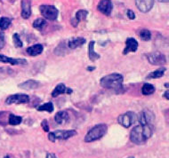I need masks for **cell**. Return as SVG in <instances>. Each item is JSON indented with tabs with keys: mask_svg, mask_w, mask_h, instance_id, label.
Segmentation results:
<instances>
[{
	"mask_svg": "<svg viewBox=\"0 0 169 158\" xmlns=\"http://www.w3.org/2000/svg\"><path fill=\"white\" fill-rule=\"evenodd\" d=\"M153 132V127L150 125H138L130 132V139L135 144H143L149 139Z\"/></svg>",
	"mask_w": 169,
	"mask_h": 158,
	"instance_id": "obj_1",
	"label": "cell"
},
{
	"mask_svg": "<svg viewBox=\"0 0 169 158\" xmlns=\"http://www.w3.org/2000/svg\"><path fill=\"white\" fill-rule=\"evenodd\" d=\"M123 77L120 74L114 73L108 75L101 79V86L106 89H112L116 92H120L123 90Z\"/></svg>",
	"mask_w": 169,
	"mask_h": 158,
	"instance_id": "obj_2",
	"label": "cell"
},
{
	"mask_svg": "<svg viewBox=\"0 0 169 158\" xmlns=\"http://www.w3.org/2000/svg\"><path fill=\"white\" fill-rule=\"evenodd\" d=\"M107 130H108V127L104 124L95 125V127H93L86 135L85 141L86 142H93L97 139H100L106 134Z\"/></svg>",
	"mask_w": 169,
	"mask_h": 158,
	"instance_id": "obj_3",
	"label": "cell"
},
{
	"mask_svg": "<svg viewBox=\"0 0 169 158\" xmlns=\"http://www.w3.org/2000/svg\"><path fill=\"white\" fill-rule=\"evenodd\" d=\"M39 11H40L42 16H44L46 19L49 20H56L58 13H59L57 8L54 6H46V5L41 6L39 7Z\"/></svg>",
	"mask_w": 169,
	"mask_h": 158,
	"instance_id": "obj_4",
	"label": "cell"
},
{
	"mask_svg": "<svg viewBox=\"0 0 169 158\" xmlns=\"http://www.w3.org/2000/svg\"><path fill=\"white\" fill-rule=\"evenodd\" d=\"M137 120V116L134 112H127L123 115H120L118 118V122L122 126L129 128L133 124H135Z\"/></svg>",
	"mask_w": 169,
	"mask_h": 158,
	"instance_id": "obj_5",
	"label": "cell"
},
{
	"mask_svg": "<svg viewBox=\"0 0 169 158\" xmlns=\"http://www.w3.org/2000/svg\"><path fill=\"white\" fill-rule=\"evenodd\" d=\"M29 101V97L26 94H14L10 95L6 99V103L7 105L11 104H23L28 103Z\"/></svg>",
	"mask_w": 169,
	"mask_h": 158,
	"instance_id": "obj_6",
	"label": "cell"
},
{
	"mask_svg": "<svg viewBox=\"0 0 169 158\" xmlns=\"http://www.w3.org/2000/svg\"><path fill=\"white\" fill-rule=\"evenodd\" d=\"M147 59L149 60V62L152 65H158V66H162L166 63L167 59L165 55L161 53L156 52V53H149L147 55Z\"/></svg>",
	"mask_w": 169,
	"mask_h": 158,
	"instance_id": "obj_7",
	"label": "cell"
},
{
	"mask_svg": "<svg viewBox=\"0 0 169 158\" xmlns=\"http://www.w3.org/2000/svg\"><path fill=\"white\" fill-rule=\"evenodd\" d=\"M113 8V4L110 0H101L97 6V9L101 12V13L109 16L112 12Z\"/></svg>",
	"mask_w": 169,
	"mask_h": 158,
	"instance_id": "obj_8",
	"label": "cell"
},
{
	"mask_svg": "<svg viewBox=\"0 0 169 158\" xmlns=\"http://www.w3.org/2000/svg\"><path fill=\"white\" fill-rule=\"evenodd\" d=\"M154 120V115L149 110H143L138 116V121L141 125H150Z\"/></svg>",
	"mask_w": 169,
	"mask_h": 158,
	"instance_id": "obj_9",
	"label": "cell"
},
{
	"mask_svg": "<svg viewBox=\"0 0 169 158\" xmlns=\"http://www.w3.org/2000/svg\"><path fill=\"white\" fill-rule=\"evenodd\" d=\"M135 5L142 13H148L153 7L154 0H135Z\"/></svg>",
	"mask_w": 169,
	"mask_h": 158,
	"instance_id": "obj_10",
	"label": "cell"
},
{
	"mask_svg": "<svg viewBox=\"0 0 169 158\" xmlns=\"http://www.w3.org/2000/svg\"><path fill=\"white\" fill-rule=\"evenodd\" d=\"M0 62L9 63L11 65H26L27 60L25 59H16V58H10L5 56L3 54H0Z\"/></svg>",
	"mask_w": 169,
	"mask_h": 158,
	"instance_id": "obj_11",
	"label": "cell"
},
{
	"mask_svg": "<svg viewBox=\"0 0 169 158\" xmlns=\"http://www.w3.org/2000/svg\"><path fill=\"white\" fill-rule=\"evenodd\" d=\"M138 48V42L133 38V37H129L126 41V47L123 51V54H127L128 53H135L137 51Z\"/></svg>",
	"mask_w": 169,
	"mask_h": 158,
	"instance_id": "obj_12",
	"label": "cell"
},
{
	"mask_svg": "<svg viewBox=\"0 0 169 158\" xmlns=\"http://www.w3.org/2000/svg\"><path fill=\"white\" fill-rule=\"evenodd\" d=\"M31 15V0H21V17L29 19Z\"/></svg>",
	"mask_w": 169,
	"mask_h": 158,
	"instance_id": "obj_13",
	"label": "cell"
},
{
	"mask_svg": "<svg viewBox=\"0 0 169 158\" xmlns=\"http://www.w3.org/2000/svg\"><path fill=\"white\" fill-rule=\"evenodd\" d=\"M56 139H67L77 135V132L74 130L69 131H55L53 132Z\"/></svg>",
	"mask_w": 169,
	"mask_h": 158,
	"instance_id": "obj_14",
	"label": "cell"
},
{
	"mask_svg": "<svg viewBox=\"0 0 169 158\" xmlns=\"http://www.w3.org/2000/svg\"><path fill=\"white\" fill-rule=\"evenodd\" d=\"M63 93H67V94H70L72 93V90L70 88H68L63 84H59L57 85L56 87L54 88V90L52 92V96L53 97H57L60 94H63Z\"/></svg>",
	"mask_w": 169,
	"mask_h": 158,
	"instance_id": "obj_15",
	"label": "cell"
},
{
	"mask_svg": "<svg viewBox=\"0 0 169 158\" xmlns=\"http://www.w3.org/2000/svg\"><path fill=\"white\" fill-rule=\"evenodd\" d=\"M87 14L88 12L87 11H86V10H79V11H78L77 13H76V15H75L74 18L71 20V25L73 27H78V23H79L81 20H85V19L87 18Z\"/></svg>",
	"mask_w": 169,
	"mask_h": 158,
	"instance_id": "obj_16",
	"label": "cell"
},
{
	"mask_svg": "<svg viewBox=\"0 0 169 158\" xmlns=\"http://www.w3.org/2000/svg\"><path fill=\"white\" fill-rule=\"evenodd\" d=\"M40 86L39 82L36 81V80H32V79H29L27 80L23 83H21L19 85V87L21 89H24V90H33V89H37L38 88V86Z\"/></svg>",
	"mask_w": 169,
	"mask_h": 158,
	"instance_id": "obj_17",
	"label": "cell"
},
{
	"mask_svg": "<svg viewBox=\"0 0 169 158\" xmlns=\"http://www.w3.org/2000/svg\"><path fill=\"white\" fill-rule=\"evenodd\" d=\"M86 43V38L78 37H72L69 40L68 42V46L70 49H76L78 47H80Z\"/></svg>",
	"mask_w": 169,
	"mask_h": 158,
	"instance_id": "obj_18",
	"label": "cell"
},
{
	"mask_svg": "<svg viewBox=\"0 0 169 158\" xmlns=\"http://www.w3.org/2000/svg\"><path fill=\"white\" fill-rule=\"evenodd\" d=\"M44 50V47L41 44H37L34 46H29L27 49V53L30 56H38L42 53Z\"/></svg>",
	"mask_w": 169,
	"mask_h": 158,
	"instance_id": "obj_19",
	"label": "cell"
},
{
	"mask_svg": "<svg viewBox=\"0 0 169 158\" xmlns=\"http://www.w3.org/2000/svg\"><path fill=\"white\" fill-rule=\"evenodd\" d=\"M95 43L94 41H91L88 45V57H89V59L92 61L99 59L101 57L98 53L95 52Z\"/></svg>",
	"mask_w": 169,
	"mask_h": 158,
	"instance_id": "obj_20",
	"label": "cell"
},
{
	"mask_svg": "<svg viewBox=\"0 0 169 158\" xmlns=\"http://www.w3.org/2000/svg\"><path fill=\"white\" fill-rule=\"evenodd\" d=\"M69 118V115L66 111H59L55 114L54 116V120L58 125H61L64 122H66Z\"/></svg>",
	"mask_w": 169,
	"mask_h": 158,
	"instance_id": "obj_21",
	"label": "cell"
},
{
	"mask_svg": "<svg viewBox=\"0 0 169 158\" xmlns=\"http://www.w3.org/2000/svg\"><path fill=\"white\" fill-rule=\"evenodd\" d=\"M155 92V87L151 84H144L142 88V92L143 95H150Z\"/></svg>",
	"mask_w": 169,
	"mask_h": 158,
	"instance_id": "obj_22",
	"label": "cell"
},
{
	"mask_svg": "<svg viewBox=\"0 0 169 158\" xmlns=\"http://www.w3.org/2000/svg\"><path fill=\"white\" fill-rule=\"evenodd\" d=\"M21 121H22V117L21 116L10 114L9 119H8V124H10L11 125H18L21 123Z\"/></svg>",
	"mask_w": 169,
	"mask_h": 158,
	"instance_id": "obj_23",
	"label": "cell"
},
{
	"mask_svg": "<svg viewBox=\"0 0 169 158\" xmlns=\"http://www.w3.org/2000/svg\"><path fill=\"white\" fill-rule=\"evenodd\" d=\"M165 71H166V68H159V69H157L155 71L150 73L149 76L147 77V78H160V77H162L163 76H164Z\"/></svg>",
	"mask_w": 169,
	"mask_h": 158,
	"instance_id": "obj_24",
	"label": "cell"
},
{
	"mask_svg": "<svg viewBox=\"0 0 169 158\" xmlns=\"http://www.w3.org/2000/svg\"><path fill=\"white\" fill-rule=\"evenodd\" d=\"M37 109L38 111H47V112L51 113L54 111V105L52 102H47V103H45L43 105L39 106Z\"/></svg>",
	"mask_w": 169,
	"mask_h": 158,
	"instance_id": "obj_25",
	"label": "cell"
},
{
	"mask_svg": "<svg viewBox=\"0 0 169 158\" xmlns=\"http://www.w3.org/2000/svg\"><path fill=\"white\" fill-rule=\"evenodd\" d=\"M11 19L7 18V17H2L0 18V29L5 30L9 28V26L11 25Z\"/></svg>",
	"mask_w": 169,
	"mask_h": 158,
	"instance_id": "obj_26",
	"label": "cell"
},
{
	"mask_svg": "<svg viewBox=\"0 0 169 158\" xmlns=\"http://www.w3.org/2000/svg\"><path fill=\"white\" fill-rule=\"evenodd\" d=\"M46 24H47L46 20H44V19H42V18H38V19H37V20L34 21L32 26H33V28H35V29H38V30H41V29H43L44 27L46 26Z\"/></svg>",
	"mask_w": 169,
	"mask_h": 158,
	"instance_id": "obj_27",
	"label": "cell"
},
{
	"mask_svg": "<svg viewBox=\"0 0 169 158\" xmlns=\"http://www.w3.org/2000/svg\"><path fill=\"white\" fill-rule=\"evenodd\" d=\"M139 36L141 37V39L143 40V41H149L151 38V34H150V31L149 29H142L139 33Z\"/></svg>",
	"mask_w": 169,
	"mask_h": 158,
	"instance_id": "obj_28",
	"label": "cell"
},
{
	"mask_svg": "<svg viewBox=\"0 0 169 158\" xmlns=\"http://www.w3.org/2000/svg\"><path fill=\"white\" fill-rule=\"evenodd\" d=\"M10 114L8 112H0V125H5L8 123Z\"/></svg>",
	"mask_w": 169,
	"mask_h": 158,
	"instance_id": "obj_29",
	"label": "cell"
},
{
	"mask_svg": "<svg viewBox=\"0 0 169 158\" xmlns=\"http://www.w3.org/2000/svg\"><path fill=\"white\" fill-rule=\"evenodd\" d=\"M13 40H14V44L15 47H17V48H20V47H22L23 46V44H22V42H21V40H20V37H19V35L18 34H14V36H13Z\"/></svg>",
	"mask_w": 169,
	"mask_h": 158,
	"instance_id": "obj_30",
	"label": "cell"
},
{
	"mask_svg": "<svg viewBox=\"0 0 169 158\" xmlns=\"http://www.w3.org/2000/svg\"><path fill=\"white\" fill-rule=\"evenodd\" d=\"M6 39H5V34L0 31V50L5 46Z\"/></svg>",
	"mask_w": 169,
	"mask_h": 158,
	"instance_id": "obj_31",
	"label": "cell"
},
{
	"mask_svg": "<svg viewBox=\"0 0 169 158\" xmlns=\"http://www.w3.org/2000/svg\"><path fill=\"white\" fill-rule=\"evenodd\" d=\"M41 126H42V128H43V130L45 132H49V125H48L47 120H43L42 123H41Z\"/></svg>",
	"mask_w": 169,
	"mask_h": 158,
	"instance_id": "obj_32",
	"label": "cell"
},
{
	"mask_svg": "<svg viewBox=\"0 0 169 158\" xmlns=\"http://www.w3.org/2000/svg\"><path fill=\"white\" fill-rule=\"evenodd\" d=\"M127 17H128L130 20H135V14L132 10H130V9L127 10Z\"/></svg>",
	"mask_w": 169,
	"mask_h": 158,
	"instance_id": "obj_33",
	"label": "cell"
},
{
	"mask_svg": "<svg viewBox=\"0 0 169 158\" xmlns=\"http://www.w3.org/2000/svg\"><path fill=\"white\" fill-rule=\"evenodd\" d=\"M48 138H49V139L52 141V142H54L55 140H56V138H55V137H54V133L53 132H50L49 133V135H48Z\"/></svg>",
	"mask_w": 169,
	"mask_h": 158,
	"instance_id": "obj_34",
	"label": "cell"
},
{
	"mask_svg": "<svg viewBox=\"0 0 169 158\" xmlns=\"http://www.w3.org/2000/svg\"><path fill=\"white\" fill-rule=\"evenodd\" d=\"M164 98H166L167 99H168L169 100V90H167V92H165V93H164Z\"/></svg>",
	"mask_w": 169,
	"mask_h": 158,
	"instance_id": "obj_35",
	"label": "cell"
},
{
	"mask_svg": "<svg viewBox=\"0 0 169 158\" xmlns=\"http://www.w3.org/2000/svg\"><path fill=\"white\" fill-rule=\"evenodd\" d=\"M47 158H57V157L55 156V155H54V154H51V153H49V154H47Z\"/></svg>",
	"mask_w": 169,
	"mask_h": 158,
	"instance_id": "obj_36",
	"label": "cell"
},
{
	"mask_svg": "<svg viewBox=\"0 0 169 158\" xmlns=\"http://www.w3.org/2000/svg\"><path fill=\"white\" fill-rule=\"evenodd\" d=\"M87 69L88 71H93V70H95V67H88Z\"/></svg>",
	"mask_w": 169,
	"mask_h": 158,
	"instance_id": "obj_37",
	"label": "cell"
},
{
	"mask_svg": "<svg viewBox=\"0 0 169 158\" xmlns=\"http://www.w3.org/2000/svg\"><path fill=\"white\" fill-rule=\"evenodd\" d=\"M159 2H162V3H167L169 2V0H158Z\"/></svg>",
	"mask_w": 169,
	"mask_h": 158,
	"instance_id": "obj_38",
	"label": "cell"
},
{
	"mask_svg": "<svg viewBox=\"0 0 169 158\" xmlns=\"http://www.w3.org/2000/svg\"><path fill=\"white\" fill-rule=\"evenodd\" d=\"M4 158H10V157H9V156H5Z\"/></svg>",
	"mask_w": 169,
	"mask_h": 158,
	"instance_id": "obj_39",
	"label": "cell"
},
{
	"mask_svg": "<svg viewBox=\"0 0 169 158\" xmlns=\"http://www.w3.org/2000/svg\"><path fill=\"white\" fill-rule=\"evenodd\" d=\"M165 86H169V84H166Z\"/></svg>",
	"mask_w": 169,
	"mask_h": 158,
	"instance_id": "obj_40",
	"label": "cell"
},
{
	"mask_svg": "<svg viewBox=\"0 0 169 158\" xmlns=\"http://www.w3.org/2000/svg\"><path fill=\"white\" fill-rule=\"evenodd\" d=\"M127 158H135V157H134V156H129V157H127Z\"/></svg>",
	"mask_w": 169,
	"mask_h": 158,
	"instance_id": "obj_41",
	"label": "cell"
}]
</instances>
